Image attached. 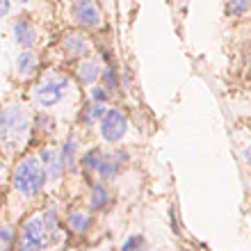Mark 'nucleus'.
Listing matches in <instances>:
<instances>
[{
	"instance_id": "nucleus-22",
	"label": "nucleus",
	"mask_w": 251,
	"mask_h": 251,
	"mask_svg": "<svg viewBox=\"0 0 251 251\" xmlns=\"http://www.w3.org/2000/svg\"><path fill=\"white\" fill-rule=\"evenodd\" d=\"M9 245H12V228H2V247H5V251L9 249Z\"/></svg>"
},
{
	"instance_id": "nucleus-23",
	"label": "nucleus",
	"mask_w": 251,
	"mask_h": 251,
	"mask_svg": "<svg viewBox=\"0 0 251 251\" xmlns=\"http://www.w3.org/2000/svg\"><path fill=\"white\" fill-rule=\"evenodd\" d=\"M9 14V0H2V16Z\"/></svg>"
},
{
	"instance_id": "nucleus-3",
	"label": "nucleus",
	"mask_w": 251,
	"mask_h": 251,
	"mask_svg": "<svg viewBox=\"0 0 251 251\" xmlns=\"http://www.w3.org/2000/svg\"><path fill=\"white\" fill-rule=\"evenodd\" d=\"M25 130H27V117L23 112V107H19V105L5 107L2 117H0L2 139H19L25 135Z\"/></svg>"
},
{
	"instance_id": "nucleus-17",
	"label": "nucleus",
	"mask_w": 251,
	"mask_h": 251,
	"mask_svg": "<svg viewBox=\"0 0 251 251\" xmlns=\"http://www.w3.org/2000/svg\"><path fill=\"white\" fill-rule=\"evenodd\" d=\"M62 158H64V162H66V167L69 169H73L75 167V142H66L64 146H62Z\"/></svg>"
},
{
	"instance_id": "nucleus-1",
	"label": "nucleus",
	"mask_w": 251,
	"mask_h": 251,
	"mask_svg": "<svg viewBox=\"0 0 251 251\" xmlns=\"http://www.w3.org/2000/svg\"><path fill=\"white\" fill-rule=\"evenodd\" d=\"M46 169L41 167V160L39 158H25L16 167L14 172V187L25 194V197H34L39 194L44 183H46Z\"/></svg>"
},
{
	"instance_id": "nucleus-11",
	"label": "nucleus",
	"mask_w": 251,
	"mask_h": 251,
	"mask_svg": "<svg viewBox=\"0 0 251 251\" xmlns=\"http://www.w3.org/2000/svg\"><path fill=\"white\" fill-rule=\"evenodd\" d=\"M16 71H19V75H23V78L32 75V73L37 71V57H34L30 50L21 53L19 57H16Z\"/></svg>"
},
{
	"instance_id": "nucleus-10",
	"label": "nucleus",
	"mask_w": 251,
	"mask_h": 251,
	"mask_svg": "<svg viewBox=\"0 0 251 251\" xmlns=\"http://www.w3.org/2000/svg\"><path fill=\"white\" fill-rule=\"evenodd\" d=\"M126 162V153H117V155H105L103 158V165H100L99 174L103 178H114L119 174V167Z\"/></svg>"
},
{
	"instance_id": "nucleus-21",
	"label": "nucleus",
	"mask_w": 251,
	"mask_h": 251,
	"mask_svg": "<svg viewBox=\"0 0 251 251\" xmlns=\"http://www.w3.org/2000/svg\"><path fill=\"white\" fill-rule=\"evenodd\" d=\"M103 78H105V82L110 87H117V71H114V69H107V71L103 73Z\"/></svg>"
},
{
	"instance_id": "nucleus-20",
	"label": "nucleus",
	"mask_w": 251,
	"mask_h": 251,
	"mask_svg": "<svg viewBox=\"0 0 251 251\" xmlns=\"http://www.w3.org/2000/svg\"><path fill=\"white\" fill-rule=\"evenodd\" d=\"M92 99L96 100V103H105V100H107L105 89H100V87H94V89H92Z\"/></svg>"
},
{
	"instance_id": "nucleus-6",
	"label": "nucleus",
	"mask_w": 251,
	"mask_h": 251,
	"mask_svg": "<svg viewBox=\"0 0 251 251\" xmlns=\"http://www.w3.org/2000/svg\"><path fill=\"white\" fill-rule=\"evenodd\" d=\"M71 14L82 27H99L100 25V9L94 0H73Z\"/></svg>"
},
{
	"instance_id": "nucleus-24",
	"label": "nucleus",
	"mask_w": 251,
	"mask_h": 251,
	"mask_svg": "<svg viewBox=\"0 0 251 251\" xmlns=\"http://www.w3.org/2000/svg\"><path fill=\"white\" fill-rule=\"evenodd\" d=\"M16 2H27V0H16Z\"/></svg>"
},
{
	"instance_id": "nucleus-15",
	"label": "nucleus",
	"mask_w": 251,
	"mask_h": 251,
	"mask_svg": "<svg viewBox=\"0 0 251 251\" xmlns=\"http://www.w3.org/2000/svg\"><path fill=\"white\" fill-rule=\"evenodd\" d=\"M103 158H105V155H100V151H89L85 158H82V165H85L87 169H92V172H99L100 165H103Z\"/></svg>"
},
{
	"instance_id": "nucleus-8",
	"label": "nucleus",
	"mask_w": 251,
	"mask_h": 251,
	"mask_svg": "<svg viewBox=\"0 0 251 251\" xmlns=\"http://www.w3.org/2000/svg\"><path fill=\"white\" fill-rule=\"evenodd\" d=\"M14 39L19 41V46L32 48L34 44H37V30H34V25L30 21L21 19L14 23Z\"/></svg>"
},
{
	"instance_id": "nucleus-18",
	"label": "nucleus",
	"mask_w": 251,
	"mask_h": 251,
	"mask_svg": "<svg viewBox=\"0 0 251 251\" xmlns=\"http://www.w3.org/2000/svg\"><path fill=\"white\" fill-rule=\"evenodd\" d=\"M105 114H107V110H105V105H103V103H94V107L89 110V114H87V124L103 121V119H105Z\"/></svg>"
},
{
	"instance_id": "nucleus-16",
	"label": "nucleus",
	"mask_w": 251,
	"mask_h": 251,
	"mask_svg": "<svg viewBox=\"0 0 251 251\" xmlns=\"http://www.w3.org/2000/svg\"><path fill=\"white\" fill-rule=\"evenodd\" d=\"M121 251H146V240L142 235H130V238L124 242Z\"/></svg>"
},
{
	"instance_id": "nucleus-4",
	"label": "nucleus",
	"mask_w": 251,
	"mask_h": 251,
	"mask_svg": "<svg viewBox=\"0 0 251 251\" xmlns=\"http://www.w3.org/2000/svg\"><path fill=\"white\" fill-rule=\"evenodd\" d=\"M48 245V228L44 219L32 217L27 219L21 231V251H41Z\"/></svg>"
},
{
	"instance_id": "nucleus-13",
	"label": "nucleus",
	"mask_w": 251,
	"mask_h": 251,
	"mask_svg": "<svg viewBox=\"0 0 251 251\" xmlns=\"http://www.w3.org/2000/svg\"><path fill=\"white\" fill-rule=\"evenodd\" d=\"M89 224H92V219H89L87 212H71V215H69V226H71V231L85 233L87 228H89Z\"/></svg>"
},
{
	"instance_id": "nucleus-2",
	"label": "nucleus",
	"mask_w": 251,
	"mask_h": 251,
	"mask_svg": "<svg viewBox=\"0 0 251 251\" xmlns=\"http://www.w3.org/2000/svg\"><path fill=\"white\" fill-rule=\"evenodd\" d=\"M66 89H69V80L62 78V75H50V78H46L37 87L34 99H37V103L41 107H53L64 99Z\"/></svg>"
},
{
	"instance_id": "nucleus-12",
	"label": "nucleus",
	"mask_w": 251,
	"mask_h": 251,
	"mask_svg": "<svg viewBox=\"0 0 251 251\" xmlns=\"http://www.w3.org/2000/svg\"><path fill=\"white\" fill-rule=\"evenodd\" d=\"M78 73H80V80H82L85 85H94V80L100 75V69L96 62H85V64H80Z\"/></svg>"
},
{
	"instance_id": "nucleus-9",
	"label": "nucleus",
	"mask_w": 251,
	"mask_h": 251,
	"mask_svg": "<svg viewBox=\"0 0 251 251\" xmlns=\"http://www.w3.org/2000/svg\"><path fill=\"white\" fill-rule=\"evenodd\" d=\"M89 50V44L82 34H69L64 39V53L69 57H82Z\"/></svg>"
},
{
	"instance_id": "nucleus-19",
	"label": "nucleus",
	"mask_w": 251,
	"mask_h": 251,
	"mask_svg": "<svg viewBox=\"0 0 251 251\" xmlns=\"http://www.w3.org/2000/svg\"><path fill=\"white\" fill-rule=\"evenodd\" d=\"M251 0H228V12L231 14H245L249 12Z\"/></svg>"
},
{
	"instance_id": "nucleus-5",
	"label": "nucleus",
	"mask_w": 251,
	"mask_h": 251,
	"mask_svg": "<svg viewBox=\"0 0 251 251\" xmlns=\"http://www.w3.org/2000/svg\"><path fill=\"white\" fill-rule=\"evenodd\" d=\"M126 130H128V121H126L124 112L119 110H107L105 119L100 121V135L105 142H119L124 139Z\"/></svg>"
},
{
	"instance_id": "nucleus-7",
	"label": "nucleus",
	"mask_w": 251,
	"mask_h": 251,
	"mask_svg": "<svg viewBox=\"0 0 251 251\" xmlns=\"http://www.w3.org/2000/svg\"><path fill=\"white\" fill-rule=\"evenodd\" d=\"M41 165H44V169H46V176L50 180H57V178H62V174H64V167H66V162H64V158H62V153H57V151H44L41 153Z\"/></svg>"
},
{
	"instance_id": "nucleus-14",
	"label": "nucleus",
	"mask_w": 251,
	"mask_h": 251,
	"mask_svg": "<svg viewBox=\"0 0 251 251\" xmlns=\"http://www.w3.org/2000/svg\"><path fill=\"white\" fill-rule=\"evenodd\" d=\"M107 199H110V194L105 192V187H103V185H94V190H92V210L103 208V205L107 203Z\"/></svg>"
}]
</instances>
